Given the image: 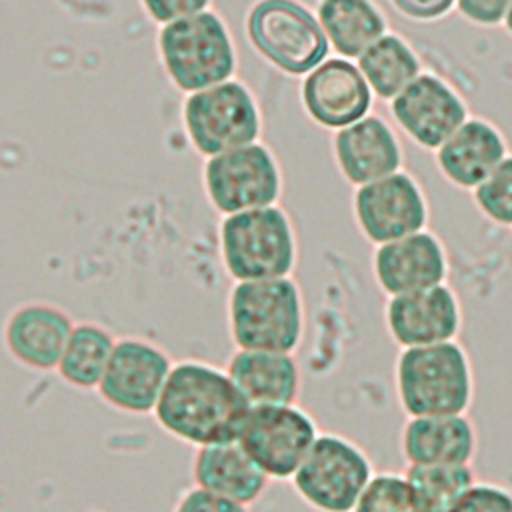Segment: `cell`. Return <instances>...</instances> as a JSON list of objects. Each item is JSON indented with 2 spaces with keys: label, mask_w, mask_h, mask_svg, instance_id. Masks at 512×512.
I'll return each instance as SVG.
<instances>
[{
  "label": "cell",
  "mask_w": 512,
  "mask_h": 512,
  "mask_svg": "<svg viewBox=\"0 0 512 512\" xmlns=\"http://www.w3.org/2000/svg\"><path fill=\"white\" fill-rule=\"evenodd\" d=\"M74 324L62 306L32 300L8 312L0 338L14 364L44 374L56 370Z\"/></svg>",
  "instance_id": "14"
},
{
  "label": "cell",
  "mask_w": 512,
  "mask_h": 512,
  "mask_svg": "<svg viewBox=\"0 0 512 512\" xmlns=\"http://www.w3.org/2000/svg\"><path fill=\"white\" fill-rule=\"evenodd\" d=\"M372 476V460L360 444L338 432H320L290 484L314 512H352Z\"/></svg>",
  "instance_id": "6"
},
{
  "label": "cell",
  "mask_w": 512,
  "mask_h": 512,
  "mask_svg": "<svg viewBox=\"0 0 512 512\" xmlns=\"http://www.w3.org/2000/svg\"><path fill=\"white\" fill-rule=\"evenodd\" d=\"M306 114L322 128L340 130L370 114L372 90L348 58H326L300 86Z\"/></svg>",
  "instance_id": "16"
},
{
  "label": "cell",
  "mask_w": 512,
  "mask_h": 512,
  "mask_svg": "<svg viewBox=\"0 0 512 512\" xmlns=\"http://www.w3.org/2000/svg\"><path fill=\"white\" fill-rule=\"evenodd\" d=\"M502 24L506 26L508 34L512 36V0H510V4H508V10H506V16H504V22H502Z\"/></svg>",
  "instance_id": "34"
},
{
  "label": "cell",
  "mask_w": 512,
  "mask_h": 512,
  "mask_svg": "<svg viewBox=\"0 0 512 512\" xmlns=\"http://www.w3.org/2000/svg\"><path fill=\"white\" fill-rule=\"evenodd\" d=\"M448 268L442 240L428 230L380 244L372 256L374 280L388 298L444 284Z\"/></svg>",
  "instance_id": "17"
},
{
  "label": "cell",
  "mask_w": 512,
  "mask_h": 512,
  "mask_svg": "<svg viewBox=\"0 0 512 512\" xmlns=\"http://www.w3.org/2000/svg\"><path fill=\"white\" fill-rule=\"evenodd\" d=\"M224 370L250 408L298 402L302 370L296 354L292 352L234 348Z\"/></svg>",
  "instance_id": "20"
},
{
  "label": "cell",
  "mask_w": 512,
  "mask_h": 512,
  "mask_svg": "<svg viewBox=\"0 0 512 512\" xmlns=\"http://www.w3.org/2000/svg\"><path fill=\"white\" fill-rule=\"evenodd\" d=\"M172 512H250V506L190 486L178 496Z\"/></svg>",
  "instance_id": "30"
},
{
  "label": "cell",
  "mask_w": 512,
  "mask_h": 512,
  "mask_svg": "<svg viewBox=\"0 0 512 512\" xmlns=\"http://www.w3.org/2000/svg\"><path fill=\"white\" fill-rule=\"evenodd\" d=\"M352 512H422L402 472H374Z\"/></svg>",
  "instance_id": "27"
},
{
  "label": "cell",
  "mask_w": 512,
  "mask_h": 512,
  "mask_svg": "<svg viewBox=\"0 0 512 512\" xmlns=\"http://www.w3.org/2000/svg\"><path fill=\"white\" fill-rule=\"evenodd\" d=\"M318 434L314 416L298 402L272 404L250 408L238 442L272 482H290Z\"/></svg>",
  "instance_id": "10"
},
{
  "label": "cell",
  "mask_w": 512,
  "mask_h": 512,
  "mask_svg": "<svg viewBox=\"0 0 512 512\" xmlns=\"http://www.w3.org/2000/svg\"><path fill=\"white\" fill-rule=\"evenodd\" d=\"M472 198L490 222L512 228V156H506L472 190Z\"/></svg>",
  "instance_id": "28"
},
{
  "label": "cell",
  "mask_w": 512,
  "mask_h": 512,
  "mask_svg": "<svg viewBox=\"0 0 512 512\" xmlns=\"http://www.w3.org/2000/svg\"><path fill=\"white\" fill-rule=\"evenodd\" d=\"M462 324V304L448 282L392 296L384 304V328L398 350L458 340Z\"/></svg>",
  "instance_id": "13"
},
{
  "label": "cell",
  "mask_w": 512,
  "mask_h": 512,
  "mask_svg": "<svg viewBox=\"0 0 512 512\" xmlns=\"http://www.w3.org/2000/svg\"><path fill=\"white\" fill-rule=\"evenodd\" d=\"M508 4L510 0H456L458 12L478 26L502 24Z\"/></svg>",
  "instance_id": "32"
},
{
  "label": "cell",
  "mask_w": 512,
  "mask_h": 512,
  "mask_svg": "<svg viewBox=\"0 0 512 512\" xmlns=\"http://www.w3.org/2000/svg\"><path fill=\"white\" fill-rule=\"evenodd\" d=\"M158 52L170 82L188 94L226 82L236 70L234 40L212 10L164 24Z\"/></svg>",
  "instance_id": "5"
},
{
  "label": "cell",
  "mask_w": 512,
  "mask_h": 512,
  "mask_svg": "<svg viewBox=\"0 0 512 512\" xmlns=\"http://www.w3.org/2000/svg\"><path fill=\"white\" fill-rule=\"evenodd\" d=\"M356 66L372 94L382 100L396 98L422 74V64L414 48L402 36L390 32L372 42L356 58Z\"/></svg>",
  "instance_id": "25"
},
{
  "label": "cell",
  "mask_w": 512,
  "mask_h": 512,
  "mask_svg": "<svg viewBox=\"0 0 512 512\" xmlns=\"http://www.w3.org/2000/svg\"><path fill=\"white\" fill-rule=\"evenodd\" d=\"M254 50L290 76H306L328 56V40L316 18L296 0H258L246 16Z\"/></svg>",
  "instance_id": "7"
},
{
  "label": "cell",
  "mask_w": 512,
  "mask_h": 512,
  "mask_svg": "<svg viewBox=\"0 0 512 512\" xmlns=\"http://www.w3.org/2000/svg\"><path fill=\"white\" fill-rule=\"evenodd\" d=\"M116 342L104 324L76 322L54 372L72 390L96 392Z\"/></svg>",
  "instance_id": "24"
},
{
  "label": "cell",
  "mask_w": 512,
  "mask_h": 512,
  "mask_svg": "<svg viewBox=\"0 0 512 512\" xmlns=\"http://www.w3.org/2000/svg\"><path fill=\"white\" fill-rule=\"evenodd\" d=\"M390 112L402 132L426 150H438L468 120V108L460 94L430 72H422L392 98Z\"/></svg>",
  "instance_id": "15"
},
{
  "label": "cell",
  "mask_w": 512,
  "mask_h": 512,
  "mask_svg": "<svg viewBox=\"0 0 512 512\" xmlns=\"http://www.w3.org/2000/svg\"><path fill=\"white\" fill-rule=\"evenodd\" d=\"M316 18L342 58H358L386 34V18L372 0H318Z\"/></svg>",
  "instance_id": "23"
},
{
  "label": "cell",
  "mask_w": 512,
  "mask_h": 512,
  "mask_svg": "<svg viewBox=\"0 0 512 512\" xmlns=\"http://www.w3.org/2000/svg\"><path fill=\"white\" fill-rule=\"evenodd\" d=\"M406 466L472 464L478 454V430L468 414L410 416L398 438Z\"/></svg>",
  "instance_id": "19"
},
{
  "label": "cell",
  "mask_w": 512,
  "mask_h": 512,
  "mask_svg": "<svg viewBox=\"0 0 512 512\" xmlns=\"http://www.w3.org/2000/svg\"><path fill=\"white\" fill-rule=\"evenodd\" d=\"M332 150L340 174L356 188L398 172L402 164L396 132L374 114L336 130Z\"/></svg>",
  "instance_id": "18"
},
{
  "label": "cell",
  "mask_w": 512,
  "mask_h": 512,
  "mask_svg": "<svg viewBox=\"0 0 512 512\" xmlns=\"http://www.w3.org/2000/svg\"><path fill=\"white\" fill-rule=\"evenodd\" d=\"M182 120L188 140L206 158L256 142L262 126L254 94L234 78L188 94Z\"/></svg>",
  "instance_id": "8"
},
{
  "label": "cell",
  "mask_w": 512,
  "mask_h": 512,
  "mask_svg": "<svg viewBox=\"0 0 512 512\" xmlns=\"http://www.w3.org/2000/svg\"><path fill=\"white\" fill-rule=\"evenodd\" d=\"M450 512H512V490L496 482L476 480Z\"/></svg>",
  "instance_id": "29"
},
{
  "label": "cell",
  "mask_w": 512,
  "mask_h": 512,
  "mask_svg": "<svg viewBox=\"0 0 512 512\" xmlns=\"http://www.w3.org/2000/svg\"><path fill=\"white\" fill-rule=\"evenodd\" d=\"M172 366V358L156 342L140 336L118 338L96 394L116 412L148 416L160 400Z\"/></svg>",
  "instance_id": "11"
},
{
  "label": "cell",
  "mask_w": 512,
  "mask_h": 512,
  "mask_svg": "<svg viewBox=\"0 0 512 512\" xmlns=\"http://www.w3.org/2000/svg\"><path fill=\"white\" fill-rule=\"evenodd\" d=\"M202 182L208 202L222 216L274 206L282 194L276 156L260 142L206 158Z\"/></svg>",
  "instance_id": "9"
},
{
  "label": "cell",
  "mask_w": 512,
  "mask_h": 512,
  "mask_svg": "<svg viewBox=\"0 0 512 512\" xmlns=\"http://www.w3.org/2000/svg\"><path fill=\"white\" fill-rule=\"evenodd\" d=\"M226 326L234 348L296 354L306 332L300 286L292 276L234 282L226 300Z\"/></svg>",
  "instance_id": "3"
},
{
  "label": "cell",
  "mask_w": 512,
  "mask_h": 512,
  "mask_svg": "<svg viewBox=\"0 0 512 512\" xmlns=\"http://www.w3.org/2000/svg\"><path fill=\"white\" fill-rule=\"evenodd\" d=\"M474 392L472 360L458 340L404 348L394 360V394L406 418L468 414Z\"/></svg>",
  "instance_id": "2"
},
{
  "label": "cell",
  "mask_w": 512,
  "mask_h": 512,
  "mask_svg": "<svg viewBox=\"0 0 512 512\" xmlns=\"http://www.w3.org/2000/svg\"><path fill=\"white\" fill-rule=\"evenodd\" d=\"M218 250L234 282L286 278L298 262L294 224L278 204L224 216L218 226Z\"/></svg>",
  "instance_id": "4"
},
{
  "label": "cell",
  "mask_w": 512,
  "mask_h": 512,
  "mask_svg": "<svg viewBox=\"0 0 512 512\" xmlns=\"http://www.w3.org/2000/svg\"><path fill=\"white\" fill-rule=\"evenodd\" d=\"M390 4L410 20L428 22L446 16L456 6V0H390Z\"/></svg>",
  "instance_id": "33"
},
{
  "label": "cell",
  "mask_w": 512,
  "mask_h": 512,
  "mask_svg": "<svg viewBox=\"0 0 512 512\" xmlns=\"http://www.w3.org/2000/svg\"><path fill=\"white\" fill-rule=\"evenodd\" d=\"M190 476L192 486L244 506L256 504L272 482L238 440L194 448Z\"/></svg>",
  "instance_id": "21"
},
{
  "label": "cell",
  "mask_w": 512,
  "mask_h": 512,
  "mask_svg": "<svg viewBox=\"0 0 512 512\" xmlns=\"http://www.w3.org/2000/svg\"><path fill=\"white\" fill-rule=\"evenodd\" d=\"M248 412L224 366L186 358L174 362L152 418L170 438L200 448L238 440Z\"/></svg>",
  "instance_id": "1"
},
{
  "label": "cell",
  "mask_w": 512,
  "mask_h": 512,
  "mask_svg": "<svg viewBox=\"0 0 512 512\" xmlns=\"http://www.w3.org/2000/svg\"><path fill=\"white\" fill-rule=\"evenodd\" d=\"M140 4L154 22L164 26L168 22L208 10L210 0H140Z\"/></svg>",
  "instance_id": "31"
},
{
  "label": "cell",
  "mask_w": 512,
  "mask_h": 512,
  "mask_svg": "<svg viewBox=\"0 0 512 512\" xmlns=\"http://www.w3.org/2000/svg\"><path fill=\"white\" fill-rule=\"evenodd\" d=\"M352 214L362 236L380 246L426 230L428 202L420 184L398 170L358 186L352 196Z\"/></svg>",
  "instance_id": "12"
},
{
  "label": "cell",
  "mask_w": 512,
  "mask_h": 512,
  "mask_svg": "<svg viewBox=\"0 0 512 512\" xmlns=\"http://www.w3.org/2000/svg\"><path fill=\"white\" fill-rule=\"evenodd\" d=\"M422 512H450L478 480L472 464H426L404 470Z\"/></svg>",
  "instance_id": "26"
},
{
  "label": "cell",
  "mask_w": 512,
  "mask_h": 512,
  "mask_svg": "<svg viewBox=\"0 0 512 512\" xmlns=\"http://www.w3.org/2000/svg\"><path fill=\"white\" fill-rule=\"evenodd\" d=\"M506 156L500 130L482 118H468L436 150V164L450 184L474 190Z\"/></svg>",
  "instance_id": "22"
}]
</instances>
